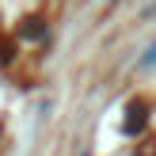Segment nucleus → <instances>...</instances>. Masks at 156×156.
<instances>
[{
    "label": "nucleus",
    "mask_w": 156,
    "mask_h": 156,
    "mask_svg": "<svg viewBox=\"0 0 156 156\" xmlns=\"http://www.w3.org/2000/svg\"><path fill=\"white\" fill-rule=\"evenodd\" d=\"M145 126V103H133L129 107V122H126V129L133 133V129H141Z\"/></svg>",
    "instance_id": "nucleus-1"
}]
</instances>
